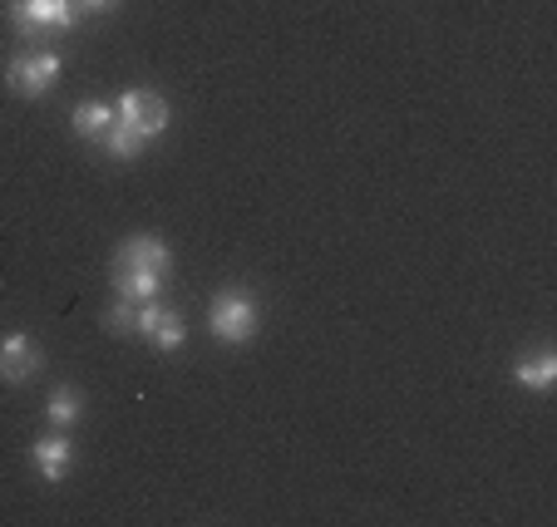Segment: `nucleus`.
<instances>
[{"label": "nucleus", "mask_w": 557, "mask_h": 527, "mask_svg": "<svg viewBox=\"0 0 557 527\" xmlns=\"http://www.w3.org/2000/svg\"><path fill=\"white\" fill-rule=\"evenodd\" d=\"M173 276V247L163 237H124V247L114 252V296L128 301H158L163 286Z\"/></svg>", "instance_id": "1"}, {"label": "nucleus", "mask_w": 557, "mask_h": 527, "mask_svg": "<svg viewBox=\"0 0 557 527\" xmlns=\"http://www.w3.org/2000/svg\"><path fill=\"white\" fill-rule=\"evenodd\" d=\"M208 330H212V340H222V346H247V340L262 330V306H257V296L243 291V286L218 291L208 306Z\"/></svg>", "instance_id": "2"}, {"label": "nucleus", "mask_w": 557, "mask_h": 527, "mask_svg": "<svg viewBox=\"0 0 557 527\" xmlns=\"http://www.w3.org/2000/svg\"><path fill=\"white\" fill-rule=\"evenodd\" d=\"M64 74V60L54 50H21L5 60V89L21 99H45Z\"/></svg>", "instance_id": "3"}, {"label": "nucleus", "mask_w": 557, "mask_h": 527, "mask_svg": "<svg viewBox=\"0 0 557 527\" xmlns=\"http://www.w3.org/2000/svg\"><path fill=\"white\" fill-rule=\"evenodd\" d=\"M114 118L124 128H134L144 143H153L158 134H169L173 124V104L163 95H153V89H124V95L114 99Z\"/></svg>", "instance_id": "4"}, {"label": "nucleus", "mask_w": 557, "mask_h": 527, "mask_svg": "<svg viewBox=\"0 0 557 527\" xmlns=\"http://www.w3.org/2000/svg\"><path fill=\"white\" fill-rule=\"evenodd\" d=\"M5 15L21 30V40H40L45 30H74L79 5L74 0H5Z\"/></svg>", "instance_id": "5"}, {"label": "nucleus", "mask_w": 557, "mask_h": 527, "mask_svg": "<svg viewBox=\"0 0 557 527\" xmlns=\"http://www.w3.org/2000/svg\"><path fill=\"white\" fill-rule=\"evenodd\" d=\"M40 365L45 355L35 346V336H25V330H5L0 336V380L5 385H30L40 375Z\"/></svg>", "instance_id": "6"}, {"label": "nucleus", "mask_w": 557, "mask_h": 527, "mask_svg": "<svg viewBox=\"0 0 557 527\" xmlns=\"http://www.w3.org/2000/svg\"><path fill=\"white\" fill-rule=\"evenodd\" d=\"M30 464H35V474H40V484H64L70 478V468H74V439L70 434H45V439H35L30 443Z\"/></svg>", "instance_id": "7"}, {"label": "nucleus", "mask_w": 557, "mask_h": 527, "mask_svg": "<svg viewBox=\"0 0 557 527\" xmlns=\"http://www.w3.org/2000/svg\"><path fill=\"white\" fill-rule=\"evenodd\" d=\"M513 380L523 385V390H533V394H547L557 385V350L553 346H537L533 355H518Z\"/></svg>", "instance_id": "8"}, {"label": "nucleus", "mask_w": 557, "mask_h": 527, "mask_svg": "<svg viewBox=\"0 0 557 527\" xmlns=\"http://www.w3.org/2000/svg\"><path fill=\"white\" fill-rule=\"evenodd\" d=\"M85 410H89V400H85V390H74V385H54V390L45 394V424L60 434H70L74 424L85 419Z\"/></svg>", "instance_id": "9"}, {"label": "nucleus", "mask_w": 557, "mask_h": 527, "mask_svg": "<svg viewBox=\"0 0 557 527\" xmlns=\"http://www.w3.org/2000/svg\"><path fill=\"white\" fill-rule=\"evenodd\" d=\"M148 346L158 350V355H173V350L188 346V321H183L178 306H163V316H158L153 336H148Z\"/></svg>", "instance_id": "10"}, {"label": "nucleus", "mask_w": 557, "mask_h": 527, "mask_svg": "<svg viewBox=\"0 0 557 527\" xmlns=\"http://www.w3.org/2000/svg\"><path fill=\"white\" fill-rule=\"evenodd\" d=\"M109 124H114V104H99V99H89V104H79L70 114L74 134H79V138H95V143L109 134Z\"/></svg>", "instance_id": "11"}, {"label": "nucleus", "mask_w": 557, "mask_h": 527, "mask_svg": "<svg viewBox=\"0 0 557 527\" xmlns=\"http://www.w3.org/2000/svg\"><path fill=\"white\" fill-rule=\"evenodd\" d=\"M99 148H104V159H119V163H134L138 159V153H144V138H138L134 134V128H124V124H119V118H114V124H109V134L104 138H99Z\"/></svg>", "instance_id": "12"}, {"label": "nucleus", "mask_w": 557, "mask_h": 527, "mask_svg": "<svg viewBox=\"0 0 557 527\" xmlns=\"http://www.w3.org/2000/svg\"><path fill=\"white\" fill-rule=\"evenodd\" d=\"M134 321H138V301H128V296H114V301L104 306L109 336H134Z\"/></svg>", "instance_id": "13"}, {"label": "nucleus", "mask_w": 557, "mask_h": 527, "mask_svg": "<svg viewBox=\"0 0 557 527\" xmlns=\"http://www.w3.org/2000/svg\"><path fill=\"white\" fill-rule=\"evenodd\" d=\"M158 316H163V306L158 301H138V321H134V336H153V326H158Z\"/></svg>", "instance_id": "14"}, {"label": "nucleus", "mask_w": 557, "mask_h": 527, "mask_svg": "<svg viewBox=\"0 0 557 527\" xmlns=\"http://www.w3.org/2000/svg\"><path fill=\"white\" fill-rule=\"evenodd\" d=\"M74 5H79L85 15H104V11H114L119 0H74Z\"/></svg>", "instance_id": "15"}]
</instances>
